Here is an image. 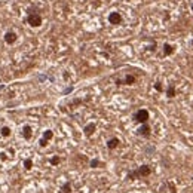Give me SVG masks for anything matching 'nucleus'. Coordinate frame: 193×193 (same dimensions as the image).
Returning a JSON list of instances; mask_svg holds the SVG:
<instances>
[{"label": "nucleus", "instance_id": "22", "mask_svg": "<svg viewBox=\"0 0 193 193\" xmlns=\"http://www.w3.org/2000/svg\"><path fill=\"white\" fill-rule=\"evenodd\" d=\"M192 11H193V3H192Z\"/></svg>", "mask_w": 193, "mask_h": 193}, {"label": "nucleus", "instance_id": "20", "mask_svg": "<svg viewBox=\"0 0 193 193\" xmlns=\"http://www.w3.org/2000/svg\"><path fill=\"white\" fill-rule=\"evenodd\" d=\"M154 89H156V91H159V92H162V91H163L162 83H160V82H156V83H154Z\"/></svg>", "mask_w": 193, "mask_h": 193}, {"label": "nucleus", "instance_id": "17", "mask_svg": "<svg viewBox=\"0 0 193 193\" xmlns=\"http://www.w3.org/2000/svg\"><path fill=\"white\" fill-rule=\"evenodd\" d=\"M2 135H3V137H9V135H11V129L7 126L2 128Z\"/></svg>", "mask_w": 193, "mask_h": 193}, {"label": "nucleus", "instance_id": "18", "mask_svg": "<svg viewBox=\"0 0 193 193\" xmlns=\"http://www.w3.org/2000/svg\"><path fill=\"white\" fill-rule=\"evenodd\" d=\"M24 167H25L27 169H31V168H33V162H31V159H25V160H24Z\"/></svg>", "mask_w": 193, "mask_h": 193}, {"label": "nucleus", "instance_id": "23", "mask_svg": "<svg viewBox=\"0 0 193 193\" xmlns=\"http://www.w3.org/2000/svg\"><path fill=\"white\" fill-rule=\"evenodd\" d=\"M192 180H193V178H192Z\"/></svg>", "mask_w": 193, "mask_h": 193}, {"label": "nucleus", "instance_id": "16", "mask_svg": "<svg viewBox=\"0 0 193 193\" xmlns=\"http://www.w3.org/2000/svg\"><path fill=\"white\" fill-rule=\"evenodd\" d=\"M53 137V132L52 131H49V129H48V131H45V134H43V138H45V140H51V138H52Z\"/></svg>", "mask_w": 193, "mask_h": 193}, {"label": "nucleus", "instance_id": "3", "mask_svg": "<svg viewBox=\"0 0 193 193\" xmlns=\"http://www.w3.org/2000/svg\"><path fill=\"white\" fill-rule=\"evenodd\" d=\"M27 22L31 27H40L42 25V16L39 13H30L28 18H27Z\"/></svg>", "mask_w": 193, "mask_h": 193}, {"label": "nucleus", "instance_id": "1", "mask_svg": "<svg viewBox=\"0 0 193 193\" xmlns=\"http://www.w3.org/2000/svg\"><path fill=\"white\" fill-rule=\"evenodd\" d=\"M152 174V168L149 167V165H141L138 169H135V171H131V172L128 174V180H135V178H138V177H149Z\"/></svg>", "mask_w": 193, "mask_h": 193}, {"label": "nucleus", "instance_id": "21", "mask_svg": "<svg viewBox=\"0 0 193 193\" xmlns=\"http://www.w3.org/2000/svg\"><path fill=\"white\" fill-rule=\"evenodd\" d=\"M39 144H40L42 147H46V146H48V140H45V138H40Z\"/></svg>", "mask_w": 193, "mask_h": 193}, {"label": "nucleus", "instance_id": "8", "mask_svg": "<svg viewBox=\"0 0 193 193\" xmlns=\"http://www.w3.org/2000/svg\"><path fill=\"white\" fill-rule=\"evenodd\" d=\"M120 144V141H119V138H110V140L107 141V147L110 149V150H114V149H117V146Z\"/></svg>", "mask_w": 193, "mask_h": 193}, {"label": "nucleus", "instance_id": "10", "mask_svg": "<svg viewBox=\"0 0 193 193\" xmlns=\"http://www.w3.org/2000/svg\"><path fill=\"white\" fill-rule=\"evenodd\" d=\"M174 51H175V49H174L172 45H169V43H165V45H163V55H165V57L172 55Z\"/></svg>", "mask_w": 193, "mask_h": 193}, {"label": "nucleus", "instance_id": "9", "mask_svg": "<svg viewBox=\"0 0 193 193\" xmlns=\"http://www.w3.org/2000/svg\"><path fill=\"white\" fill-rule=\"evenodd\" d=\"M120 83L122 85H134L135 83V76L134 74H128V76H125L123 80H120Z\"/></svg>", "mask_w": 193, "mask_h": 193}, {"label": "nucleus", "instance_id": "13", "mask_svg": "<svg viewBox=\"0 0 193 193\" xmlns=\"http://www.w3.org/2000/svg\"><path fill=\"white\" fill-rule=\"evenodd\" d=\"M101 165H103V163H101L98 159H92L89 162V167L91 168H98V167H101Z\"/></svg>", "mask_w": 193, "mask_h": 193}, {"label": "nucleus", "instance_id": "19", "mask_svg": "<svg viewBox=\"0 0 193 193\" xmlns=\"http://www.w3.org/2000/svg\"><path fill=\"white\" fill-rule=\"evenodd\" d=\"M60 162H61V159L58 158V156H53V158H51V163H52V165H58Z\"/></svg>", "mask_w": 193, "mask_h": 193}, {"label": "nucleus", "instance_id": "6", "mask_svg": "<svg viewBox=\"0 0 193 193\" xmlns=\"http://www.w3.org/2000/svg\"><path fill=\"white\" fill-rule=\"evenodd\" d=\"M16 39H18V36H16V33H13V31H7V33L5 34V40H6V43H9V45L15 43Z\"/></svg>", "mask_w": 193, "mask_h": 193}, {"label": "nucleus", "instance_id": "12", "mask_svg": "<svg viewBox=\"0 0 193 193\" xmlns=\"http://www.w3.org/2000/svg\"><path fill=\"white\" fill-rule=\"evenodd\" d=\"M31 128L30 126H24V132H22V135H24V138H25V140H28V138H30V137H31Z\"/></svg>", "mask_w": 193, "mask_h": 193}, {"label": "nucleus", "instance_id": "2", "mask_svg": "<svg viewBox=\"0 0 193 193\" xmlns=\"http://www.w3.org/2000/svg\"><path fill=\"white\" fill-rule=\"evenodd\" d=\"M150 119V114L146 108H140L137 113L134 114V120L138 122V123H147V120Z\"/></svg>", "mask_w": 193, "mask_h": 193}, {"label": "nucleus", "instance_id": "11", "mask_svg": "<svg viewBox=\"0 0 193 193\" xmlns=\"http://www.w3.org/2000/svg\"><path fill=\"white\" fill-rule=\"evenodd\" d=\"M175 95H177L175 86H174V85H169V86L167 88V97H168V98H174Z\"/></svg>", "mask_w": 193, "mask_h": 193}, {"label": "nucleus", "instance_id": "15", "mask_svg": "<svg viewBox=\"0 0 193 193\" xmlns=\"http://www.w3.org/2000/svg\"><path fill=\"white\" fill-rule=\"evenodd\" d=\"M167 186L169 187V190H171V193H177V186L174 184L172 181H168V183H167Z\"/></svg>", "mask_w": 193, "mask_h": 193}, {"label": "nucleus", "instance_id": "7", "mask_svg": "<svg viewBox=\"0 0 193 193\" xmlns=\"http://www.w3.org/2000/svg\"><path fill=\"white\" fill-rule=\"evenodd\" d=\"M95 129H97V125H95V123L92 122V123H88L86 126H85L83 132H85V135H86V137H91V135L95 132Z\"/></svg>", "mask_w": 193, "mask_h": 193}, {"label": "nucleus", "instance_id": "14", "mask_svg": "<svg viewBox=\"0 0 193 193\" xmlns=\"http://www.w3.org/2000/svg\"><path fill=\"white\" fill-rule=\"evenodd\" d=\"M70 192H71V183L67 181L66 184L62 186V193H70Z\"/></svg>", "mask_w": 193, "mask_h": 193}, {"label": "nucleus", "instance_id": "5", "mask_svg": "<svg viewBox=\"0 0 193 193\" xmlns=\"http://www.w3.org/2000/svg\"><path fill=\"white\" fill-rule=\"evenodd\" d=\"M108 22L110 24H113V25H117L122 22V15L119 12H112L108 15Z\"/></svg>", "mask_w": 193, "mask_h": 193}, {"label": "nucleus", "instance_id": "4", "mask_svg": "<svg viewBox=\"0 0 193 193\" xmlns=\"http://www.w3.org/2000/svg\"><path fill=\"white\" fill-rule=\"evenodd\" d=\"M150 134H152V129H150V126H149L147 123H141V126L137 129V135H140V137H146V138H149Z\"/></svg>", "mask_w": 193, "mask_h": 193}]
</instances>
